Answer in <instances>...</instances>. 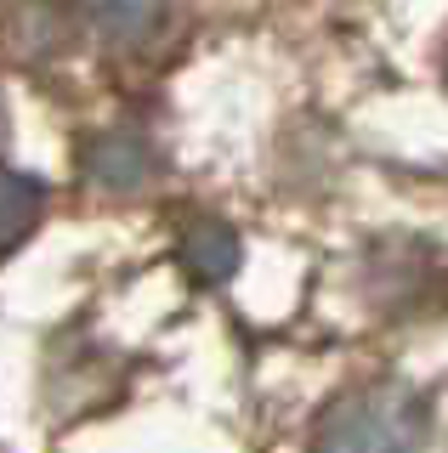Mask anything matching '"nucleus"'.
<instances>
[{
    "mask_svg": "<svg viewBox=\"0 0 448 453\" xmlns=\"http://www.w3.org/2000/svg\"><path fill=\"white\" fill-rule=\"evenodd\" d=\"M426 442V408L403 386L352 391L318 425V453H420Z\"/></svg>",
    "mask_w": 448,
    "mask_h": 453,
    "instance_id": "1",
    "label": "nucleus"
},
{
    "mask_svg": "<svg viewBox=\"0 0 448 453\" xmlns=\"http://www.w3.org/2000/svg\"><path fill=\"white\" fill-rule=\"evenodd\" d=\"M159 170H165L159 148L136 125H108V131L86 136V148H80V176L97 193H143L159 181Z\"/></svg>",
    "mask_w": 448,
    "mask_h": 453,
    "instance_id": "2",
    "label": "nucleus"
},
{
    "mask_svg": "<svg viewBox=\"0 0 448 453\" xmlns=\"http://www.w3.org/2000/svg\"><path fill=\"white\" fill-rule=\"evenodd\" d=\"M176 261L188 266L193 283H228L244 261V244L221 216H193L176 233Z\"/></svg>",
    "mask_w": 448,
    "mask_h": 453,
    "instance_id": "3",
    "label": "nucleus"
},
{
    "mask_svg": "<svg viewBox=\"0 0 448 453\" xmlns=\"http://www.w3.org/2000/svg\"><path fill=\"white\" fill-rule=\"evenodd\" d=\"M165 12H171V0H86V18L97 28V40L120 46V51L148 46L165 28Z\"/></svg>",
    "mask_w": 448,
    "mask_h": 453,
    "instance_id": "4",
    "label": "nucleus"
},
{
    "mask_svg": "<svg viewBox=\"0 0 448 453\" xmlns=\"http://www.w3.org/2000/svg\"><path fill=\"white\" fill-rule=\"evenodd\" d=\"M40 216H46V181L29 176V170L0 165V255L18 250Z\"/></svg>",
    "mask_w": 448,
    "mask_h": 453,
    "instance_id": "5",
    "label": "nucleus"
},
{
    "mask_svg": "<svg viewBox=\"0 0 448 453\" xmlns=\"http://www.w3.org/2000/svg\"><path fill=\"white\" fill-rule=\"evenodd\" d=\"M12 46H18L23 57H51V51H63L68 46V12H63V0H18L12 6Z\"/></svg>",
    "mask_w": 448,
    "mask_h": 453,
    "instance_id": "6",
    "label": "nucleus"
},
{
    "mask_svg": "<svg viewBox=\"0 0 448 453\" xmlns=\"http://www.w3.org/2000/svg\"><path fill=\"white\" fill-rule=\"evenodd\" d=\"M6 136H12V119H6V96H0V148H6Z\"/></svg>",
    "mask_w": 448,
    "mask_h": 453,
    "instance_id": "7",
    "label": "nucleus"
},
{
    "mask_svg": "<svg viewBox=\"0 0 448 453\" xmlns=\"http://www.w3.org/2000/svg\"><path fill=\"white\" fill-rule=\"evenodd\" d=\"M443 85H448V51H443Z\"/></svg>",
    "mask_w": 448,
    "mask_h": 453,
    "instance_id": "8",
    "label": "nucleus"
}]
</instances>
